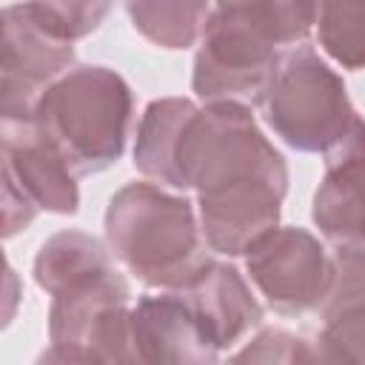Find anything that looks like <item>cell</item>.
Here are the masks:
<instances>
[{"label": "cell", "mask_w": 365, "mask_h": 365, "mask_svg": "<svg viewBox=\"0 0 365 365\" xmlns=\"http://www.w3.org/2000/svg\"><path fill=\"white\" fill-rule=\"evenodd\" d=\"M51 31L66 40H83L100 29L114 0H26Z\"/></svg>", "instance_id": "obj_19"}, {"label": "cell", "mask_w": 365, "mask_h": 365, "mask_svg": "<svg viewBox=\"0 0 365 365\" xmlns=\"http://www.w3.org/2000/svg\"><path fill=\"white\" fill-rule=\"evenodd\" d=\"M245 271L268 308L285 317L319 308L334 279L331 251L299 225H277L254 242L245 251Z\"/></svg>", "instance_id": "obj_7"}, {"label": "cell", "mask_w": 365, "mask_h": 365, "mask_svg": "<svg viewBox=\"0 0 365 365\" xmlns=\"http://www.w3.org/2000/svg\"><path fill=\"white\" fill-rule=\"evenodd\" d=\"M322 51L342 68H365V0H314Z\"/></svg>", "instance_id": "obj_17"}, {"label": "cell", "mask_w": 365, "mask_h": 365, "mask_svg": "<svg viewBox=\"0 0 365 365\" xmlns=\"http://www.w3.org/2000/svg\"><path fill=\"white\" fill-rule=\"evenodd\" d=\"M311 29L314 0H214L194 54V94L259 106L282 54Z\"/></svg>", "instance_id": "obj_1"}, {"label": "cell", "mask_w": 365, "mask_h": 365, "mask_svg": "<svg viewBox=\"0 0 365 365\" xmlns=\"http://www.w3.org/2000/svg\"><path fill=\"white\" fill-rule=\"evenodd\" d=\"M317 228L336 245H365V120L325 151V174L314 191Z\"/></svg>", "instance_id": "obj_11"}, {"label": "cell", "mask_w": 365, "mask_h": 365, "mask_svg": "<svg viewBox=\"0 0 365 365\" xmlns=\"http://www.w3.org/2000/svg\"><path fill=\"white\" fill-rule=\"evenodd\" d=\"M288 182L248 180L214 194H200V228L208 251L240 257L279 225Z\"/></svg>", "instance_id": "obj_10"}, {"label": "cell", "mask_w": 365, "mask_h": 365, "mask_svg": "<svg viewBox=\"0 0 365 365\" xmlns=\"http://www.w3.org/2000/svg\"><path fill=\"white\" fill-rule=\"evenodd\" d=\"M46 362H134L131 288L111 265L51 294Z\"/></svg>", "instance_id": "obj_5"}, {"label": "cell", "mask_w": 365, "mask_h": 365, "mask_svg": "<svg viewBox=\"0 0 365 365\" xmlns=\"http://www.w3.org/2000/svg\"><path fill=\"white\" fill-rule=\"evenodd\" d=\"M0 145L6 182L17 185L40 211L77 214V174L31 120H0Z\"/></svg>", "instance_id": "obj_9"}, {"label": "cell", "mask_w": 365, "mask_h": 365, "mask_svg": "<svg viewBox=\"0 0 365 365\" xmlns=\"http://www.w3.org/2000/svg\"><path fill=\"white\" fill-rule=\"evenodd\" d=\"M131 345L134 362L202 365L220 359V351L177 288L145 294L131 305Z\"/></svg>", "instance_id": "obj_12"}, {"label": "cell", "mask_w": 365, "mask_h": 365, "mask_svg": "<svg viewBox=\"0 0 365 365\" xmlns=\"http://www.w3.org/2000/svg\"><path fill=\"white\" fill-rule=\"evenodd\" d=\"M259 108L271 131L302 154H325L356 120L345 80L305 43L282 54Z\"/></svg>", "instance_id": "obj_6"}, {"label": "cell", "mask_w": 365, "mask_h": 365, "mask_svg": "<svg viewBox=\"0 0 365 365\" xmlns=\"http://www.w3.org/2000/svg\"><path fill=\"white\" fill-rule=\"evenodd\" d=\"M319 359L325 362H365V297L322 308Z\"/></svg>", "instance_id": "obj_18"}, {"label": "cell", "mask_w": 365, "mask_h": 365, "mask_svg": "<svg viewBox=\"0 0 365 365\" xmlns=\"http://www.w3.org/2000/svg\"><path fill=\"white\" fill-rule=\"evenodd\" d=\"M248 180L288 182L285 157L259 131L245 103L211 100L197 106L177 140L174 188H194L200 197Z\"/></svg>", "instance_id": "obj_4"}, {"label": "cell", "mask_w": 365, "mask_h": 365, "mask_svg": "<svg viewBox=\"0 0 365 365\" xmlns=\"http://www.w3.org/2000/svg\"><path fill=\"white\" fill-rule=\"evenodd\" d=\"M111 259L114 257H111L108 245H103L97 237L77 231V228L57 231L40 245V251L34 257V282L46 294H54L66 282H71L88 271L111 265Z\"/></svg>", "instance_id": "obj_16"}, {"label": "cell", "mask_w": 365, "mask_h": 365, "mask_svg": "<svg viewBox=\"0 0 365 365\" xmlns=\"http://www.w3.org/2000/svg\"><path fill=\"white\" fill-rule=\"evenodd\" d=\"M103 225L111 257L148 288H182L211 259L194 202L157 182L123 185Z\"/></svg>", "instance_id": "obj_2"}, {"label": "cell", "mask_w": 365, "mask_h": 365, "mask_svg": "<svg viewBox=\"0 0 365 365\" xmlns=\"http://www.w3.org/2000/svg\"><path fill=\"white\" fill-rule=\"evenodd\" d=\"M131 111V88L114 68L71 66L37 97L31 123L77 177H88L123 157Z\"/></svg>", "instance_id": "obj_3"}, {"label": "cell", "mask_w": 365, "mask_h": 365, "mask_svg": "<svg viewBox=\"0 0 365 365\" xmlns=\"http://www.w3.org/2000/svg\"><path fill=\"white\" fill-rule=\"evenodd\" d=\"M194 108L191 97H160L145 106L134 143V168L143 177L174 188V151L182 123Z\"/></svg>", "instance_id": "obj_14"}, {"label": "cell", "mask_w": 365, "mask_h": 365, "mask_svg": "<svg viewBox=\"0 0 365 365\" xmlns=\"http://www.w3.org/2000/svg\"><path fill=\"white\" fill-rule=\"evenodd\" d=\"M237 362H317L319 348L305 336L285 328H262L242 351L234 354Z\"/></svg>", "instance_id": "obj_20"}, {"label": "cell", "mask_w": 365, "mask_h": 365, "mask_svg": "<svg viewBox=\"0 0 365 365\" xmlns=\"http://www.w3.org/2000/svg\"><path fill=\"white\" fill-rule=\"evenodd\" d=\"M131 26L160 48H191L205 26L211 0H123Z\"/></svg>", "instance_id": "obj_15"}, {"label": "cell", "mask_w": 365, "mask_h": 365, "mask_svg": "<svg viewBox=\"0 0 365 365\" xmlns=\"http://www.w3.org/2000/svg\"><path fill=\"white\" fill-rule=\"evenodd\" d=\"M37 205L11 182L3 180V237H14L17 231H26L34 217H37Z\"/></svg>", "instance_id": "obj_21"}, {"label": "cell", "mask_w": 365, "mask_h": 365, "mask_svg": "<svg viewBox=\"0 0 365 365\" xmlns=\"http://www.w3.org/2000/svg\"><path fill=\"white\" fill-rule=\"evenodd\" d=\"M74 66V43L46 26L23 0L3 11L0 120H31L37 97Z\"/></svg>", "instance_id": "obj_8"}, {"label": "cell", "mask_w": 365, "mask_h": 365, "mask_svg": "<svg viewBox=\"0 0 365 365\" xmlns=\"http://www.w3.org/2000/svg\"><path fill=\"white\" fill-rule=\"evenodd\" d=\"M177 291L182 294L205 336L214 342L220 354L242 342L265 319L259 299L251 294L242 274L228 262L208 259Z\"/></svg>", "instance_id": "obj_13"}]
</instances>
